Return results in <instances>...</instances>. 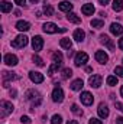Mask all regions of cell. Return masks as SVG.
Here are the masks:
<instances>
[{
  "label": "cell",
  "instance_id": "obj_22",
  "mask_svg": "<svg viewBox=\"0 0 123 124\" xmlns=\"http://www.w3.org/2000/svg\"><path fill=\"white\" fill-rule=\"evenodd\" d=\"M60 10H62V12H71L72 10V4L70 1H61L60 3Z\"/></svg>",
  "mask_w": 123,
  "mask_h": 124
},
{
  "label": "cell",
  "instance_id": "obj_44",
  "mask_svg": "<svg viewBox=\"0 0 123 124\" xmlns=\"http://www.w3.org/2000/svg\"><path fill=\"white\" fill-rule=\"evenodd\" d=\"M10 95H13V98H15V97H16V91H15V90H13V91H12V93H10Z\"/></svg>",
  "mask_w": 123,
  "mask_h": 124
},
{
  "label": "cell",
  "instance_id": "obj_25",
  "mask_svg": "<svg viewBox=\"0 0 123 124\" xmlns=\"http://www.w3.org/2000/svg\"><path fill=\"white\" fill-rule=\"evenodd\" d=\"M60 45H61L62 48H65V49H71V46H72V42L70 40V39H67V38H64L60 40Z\"/></svg>",
  "mask_w": 123,
  "mask_h": 124
},
{
  "label": "cell",
  "instance_id": "obj_26",
  "mask_svg": "<svg viewBox=\"0 0 123 124\" xmlns=\"http://www.w3.org/2000/svg\"><path fill=\"white\" fill-rule=\"evenodd\" d=\"M123 9V0H113V10L120 12Z\"/></svg>",
  "mask_w": 123,
  "mask_h": 124
},
{
  "label": "cell",
  "instance_id": "obj_31",
  "mask_svg": "<svg viewBox=\"0 0 123 124\" xmlns=\"http://www.w3.org/2000/svg\"><path fill=\"white\" fill-rule=\"evenodd\" d=\"M52 59H54V62H62V54L61 52H54Z\"/></svg>",
  "mask_w": 123,
  "mask_h": 124
},
{
  "label": "cell",
  "instance_id": "obj_14",
  "mask_svg": "<svg viewBox=\"0 0 123 124\" xmlns=\"http://www.w3.org/2000/svg\"><path fill=\"white\" fill-rule=\"evenodd\" d=\"M97 113H98V116H100L101 118H107V117H109V108H107V105L101 102V104L98 105V110H97Z\"/></svg>",
  "mask_w": 123,
  "mask_h": 124
},
{
  "label": "cell",
  "instance_id": "obj_40",
  "mask_svg": "<svg viewBox=\"0 0 123 124\" xmlns=\"http://www.w3.org/2000/svg\"><path fill=\"white\" fill-rule=\"evenodd\" d=\"M116 124H123V117H117L116 118Z\"/></svg>",
  "mask_w": 123,
  "mask_h": 124
},
{
  "label": "cell",
  "instance_id": "obj_16",
  "mask_svg": "<svg viewBox=\"0 0 123 124\" xmlns=\"http://www.w3.org/2000/svg\"><path fill=\"white\" fill-rule=\"evenodd\" d=\"M110 32L113 33V35H116V36H120L123 32V28L120 23H112L110 25Z\"/></svg>",
  "mask_w": 123,
  "mask_h": 124
},
{
  "label": "cell",
  "instance_id": "obj_21",
  "mask_svg": "<svg viewBox=\"0 0 123 124\" xmlns=\"http://www.w3.org/2000/svg\"><path fill=\"white\" fill-rule=\"evenodd\" d=\"M67 19L71 22V23H80L81 22V19L75 15V13H72V12H68V15H67Z\"/></svg>",
  "mask_w": 123,
  "mask_h": 124
},
{
  "label": "cell",
  "instance_id": "obj_4",
  "mask_svg": "<svg viewBox=\"0 0 123 124\" xmlns=\"http://www.w3.org/2000/svg\"><path fill=\"white\" fill-rule=\"evenodd\" d=\"M42 46H44V39L41 36H33V39H32V48H33V51L39 52L42 49Z\"/></svg>",
  "mask_w": 123,
  "mask_h": 124
},
{
  "label": "cell",
  "instance_id": "obj_28",
  "mask_svg": "<svg viewBox=\"0 0 123 124\" xmlns=\"http://www.w3.org/2000/svg\"><path fill=\"white\" fill-rule=\"evenodd\" d=\"M107 85H110V87H114V85H117V77H114V75H110V77H107Z\"/></svg>",
  "mask_w": 123,
  "mask_h": 124
},
{
  "label": "cell",
  "instance_id": "obj_46",
  "mask_svg": "<svg viewBox=\"0 0 123 124\" xmlns=\"http://www.w3.org/2000/svg\"><path fill=\"white\" fill-rule=\"evenodd\" d=\"M36 1H38V0H31V3H36Z\"/></svg>",
  "mask_w": 123,
  "mask_h": 124
},
{
  "label": "cell",
  "instance_id": "obj_30",
  "mask_svg": "<svg viewBox=\"0 0 123 124\" xmlns=\"http://www.w3.org/2000/svg\"><path fill=\"white\" fill-rule=\"evenodd\" d=\"M91 26L93 28H103L104 26V22L103 20H98V19H94V20H91Z\"/></svg>",
  "mask_w": 123,
  "mask_h": 124
},
{
  "label": "cell",
  "instance_id": "obj_23",
  "mask_svg": "<svg viewBox=\"0 0 123 124\" xmlns=\"http://www.w3.org/2000/svg\"><path fill=\"white\" fill-rule=\"evenodd\" d=\"M61 68V62H54L49 68H48V75H54L55 71H58Z\"/></svg>",
  "mask_w": 123,
  "mask_h": 124
},
{
  "label": "cell",
  "instance_id": "obj_10",
  "mask_svg": "<svg viewBox=\"0 0 123 124\" xmlns=\"http://www.w3.org/2000/svg\"><path fill=\"white\" fill-rule=\"evenodd\" d=\"M101 81H103V78L100 75H93V77H90V79H88V84H90V87H93V88H98L101 85Z\"/></svg>",
  "mask_w": 123,
  "mask_h": 124
},
{
  "label": "cell",
  "instance_id": "obj_24",
  "mask_svg": "<svg viewBox=\"0 0 123 124\" xmlns=\"http://www.w3.org/2000/svg\"><path fill=\"white\" fill-rule=\"evenodd\" d=\"M0 9H1L3 13H9V12L12 10V4H10L9 1H1V3H0Z\"/></svg>",
  "mask_w": 123,
  "mask_h": 124
},
{
  "label": "cell",
  "instance_id": "obj_7",
  "mask_svg": "<svg viewBox=\"0 0 123 124\" xmlns=\"http://www.w3.org/2000/svg\"><path fill=\"white\" fill-rule=\"evenodd\" d=\"M29 78H31L32 82H35V84H41V82H44V75L41 74V72H36V71H32L29 72Z\"/></svg>",
  "mask_w": 123,
  "mask_h": 124
},
{
  "label": "cell",
  "instance_id": "obj_6",
  "mask_svg": "<svg viewBox=\"0 0 123 124\" xmlns=\"http://www.w3.org/2000/svg\"><path fill=\"white\" fill-rule=\"evenodd\" d=\"M52 100L55 102H62V100H64V91H62L61 87H57L52 91Z\"/></svg>",
  "mask_w": 123,
  "mask_h": 124
},
{
  "label": "cell",
  "instance_id": "obj_33",
  "mask_svg": "<svg viewBox=\"0 0 123 124\" xmlns=\"http://www.w3.org/2000/svg\"><path fill=\"white\" fill-rule=\"evenodd\" d=\"M61 123H62V118H61V116H58V114H55L52 117V120H51V124H61Z\"/></svg>",
  "mask_w": 123,
  "mask_h": 124
},
{
  "label": "cell",
  "instance_id": "obj_20",
  "mask_svg": "<svg viewBox=\"0 0 123 124\" xmlns=\"http://www.w3.org/2000/svg\"><path fill=\"white\" fill-rule=\"evenodd\" d=\"M84 38H86V33L83 29H77V31L74 32V39L77 40V42H81V40H84Z\"/></svg>",
  "mask_w": 123,
  "mask_h": 124
},
{
  "label": "cell",
  "instance_id": "obj_5",
  "mask_svg": "<svg viewBox=\"0 0 123 124\" xmlns=\"http://www.w3.org/2000/svg\"><path fill=\"white\" fill-rule=\"evenodd\" d=\"M80 100H81V102L84 105H91L93 101H94V97L88 91H84V93H81V95H80Z\"/></svg>",
  "mask_w": 123,
  "mask_h": 124
},
{
  "label": "cell",
  "instance_id": "obj_15",
  "mask_svg": "<svg viewBox=\"0 0 123 124\" xmlns=\"http://www.w3.org/2000/svg\"><path fill=\"white\" fill-rule=\"evenodd\" d=\"M16 29L20 32H28L31 29V25H29V22H25V20H19L18 23H16Z\"/></svg>",
  "mask_w": 123,
  "mask_h": 124
},
{
  "label": "cell",
  "instance_id": "obj_41",
  "mask_svg": "<svg viewBox=\"0 0 123 124\" xmlns=\"http://www.w3.org/2000/svg\"><path fill=\"white\" fill-rule=\"evenodd\" d=\"M119 48L123 51V38H120V39H119Z\"/></svg>",
  "mask_w": 123,
  "mask_h": 124
},
{
  "label": "cell",
  "instance_id": "obj_9",
  "mask_svg": "<svg viewBox=\"0 0 123 124\" xmlns=\"http://www.w3.org/2000/svg\"><path fill=\"white\" fill-rule=\"evenodd\" d=\"M4 63L9 65V66L18 65V56L13 55V54H6V55H4Z\"/></svg>",
  "mask_w": 123,
  "mask_h": 124
},
{
  "label": "cell",
  "instance_id": "obj_38",
  "mask_svg": "<svg viewBox=\"0 0 123 124\" xmlns=\"http://www.w3.org/2000/svg\"><path fill=\"white\" fill-rule=\"evenodd\" d=\"M114 105H116V108H117V110H120V111L123 113V104H122V102H116Z\"/></svg>",
  "mask_w": 123,
  "mask_h": 124
},
{
  "label": "cell",
  "instance_id": "obj_2",
  "mask_svg": "<svg viewBox=\"0 0 123 124\" xmlns=\"http://www.w3.org/2000/svg\"><path fill=\"white\" fill-rule=\"evenodd\" d=\"M0 108H1V117H6V116L13 113V105L9 101H1L0 102Z\"/></svg>",
  "mask_w": 123,
  "mask_h": 124
},
{
  "label": "cell",
  "instance_id": "obj_27",
  "mask_svg": "<svg viewBox=\"0 0 123 124\" xmlns=\"http://www.w3.org/2000/svg\"><path fill=\"white\" fill-rule=\"evenodd\" d=\"M44 13H45L46 16H54V9H52V6H51V4H45V6H44Z\"/></svg>",
  "mask_w": 123,
  "mask_h": 124
},
{
  "label": "cell",
  "instance_id": "obj_43",
  "mask_svg": "<svg viewBox=\"0 0 123 124\" xmlns=\"http://www.w3.org/2000/svg\"><path fill=\"white\" fill-rule=\"evenodd\" d=\"M67 124H78V121H75V120H70Z\"/></svg>",
  "mask_w": 123,
  "mask_h": 124
},
{
  "label": "cell",
  "instance_id": "obj_3",
  "mask_svg": "<svg viewBox=\"0 0 123 124\" xmlns=\"http://www.w3.org/2000/svg\"><path fill=\"white\" fill-rule=\"evenodd\" d=\"M88 61V55L86 54V52H78L77 55H75V61L74 63L77 65V66H81V65H86Z\"/></svg>",
  "mask_w": 123,
  "mask_h": 124
},
{
  "label": "cell",
  "instance_id": "obj_32",
  "mask_svg": "<svg viewBox=\"0 0 123 124\" xmlns=\"http://www.w3.org/2000/svg\"><path fill=\"white\" fill-rule=\"evenodd\" d=\"M71 111H72L74 114H77V116H81V114H83L81 110H80V107H78L77 104H72V105H71Z\"/></svg>",
  "mask_w": 123,
  "mask_h": 124
},
{
  "label": "cell",
  "instance_id": "obj_35",
  "mask_svg": "<svg viewBox=\"0 0 123 124\" xmlns=\"http://www.w3.org/2000/svg\"><path fill=\"white\" fill-rule=\"evenodd\" d=\"M114 72L117 74V77H123V66H116Z\"/></svg>",
  "mask_w": 123,
  "mask_h": 124
},
{
  "label": "cell",
  "instance_id": "obj_17",
  "mask_svg": "<svg viewBox=\"0 0 123 124\" xmlns=\"http://www.w3.org/2000/svg\"><path fill=\"white\" fill-rule=\"evenodd\" d=\"M26 100H29V101H33L35 102V100H41V95L38 91H35V90H29L28 93H26Z\"/></svg>",
  "mask_w": 123,
  "mask_h": 124
},
{
  "label": "cell",
  "instance_id": "obj_37",
  "mask_svg": "<svg viewBox=\"0 0 123 124\" xmlns=\"http://www.w3.org/2000/svg\"><path fill=\"white\" fill-rule=\"evenodd\" d=\"M20 121H22V123H25V124H29V123H31V118H29V117H26V116H23V117L20 118Z\"/></svg>",
  "mask_w": 123,
  "mask_h": 124
},
{
  "label": "cell",
  "instance_id": "obj_34",
  "mask_svg": "<svg viewBox=\"0 0 123 124\" xmlns=\"http://www.w3.org/2000/svg\"><path fill=\"white\" fill-rule=\"evenodd\" d=\"M33 62L38 65V66H44L45 63H44V61H42V58H39L38 55H33Z\"/></svg>",
  "mask_w": 123,
  "mask_h": 124
},
{
  "label": "cell",
  "instance_id": "obj_11",
  "mask_svg": "<svg viewBox=\"0 0 123 124\" xmlns=\"http://www.w3.org/2000/svg\"><path fill=\"white\" fill-rule=\"evenodd\" d=\"M100 39H101V43L109 48V51H114V43H113V40H112L107 35H101Z\"/></svg>",
  "mask_w": 123,
  "mask_h": 124
},
{
  "label": "cell",
  "instance_id": "obj_13",
  "mask_svg": "<svg viewBox=\"0 0 123 124\" xmlns=\"http://www.w3.org/2000/svg\"><path fill=\"white\" fill-rule=\"evenodd\" d=\"M58 31H60V29H58V26H57L55 23L48 22V23L44 25V32H45V33H57Z\"/></svg>",
  "mask_w": 123,
  "mask_h": 124
},
{
  "label": "cell",
  "instance_id": "obj_29",
  "mask_svg": "<svg viewBox=\"0 0 123 124\" xmlns=\"http://www.w3.org/2000/svg\"><path fill=\"white\" fill-rule=\"evenodd\" d=\"M71 75H72L71 68H64V69H62V79H68Z\"/></svg>",
  "mask_w": 123,
  "mask_h": 124
},
{
  "label": "cell",
  "instance_id": "obj_8",
  "mask_svg": "<svg viewBox=\"0 0 123 124\" xmlns=\"http://www.w3.org/2000/svg\"><path fill=\"white\" fill-rule=\"evenodd\" d=\"M18 78V75L15 74V72H7V71H4L3 72V79H4V88H7L9 87V81H13V79H16Z\"/></svg>",
  "mask_w": 123,
  "mask_h": 124
},
{
  "label": "cell",
  "instance_id": "obj_18",
  "mask_svg": "<svg viewBox=\"0 0 123 124\" xmlns=\"http://www.w3.org/2000/svg\"><path fill=\"white\" fill-rule=\"evenodd\" d=\"M81 12H83V15H86V16H90L94 13V6H93L91 3H86L83 7H81Z\"/></svg>",
  "mask_w": 123,
  "mask_h": 124
},
{
  "label": "cell",
  "instance_id": "obj_45",
  "mask_svg": "<svg viewBox=\"0 0 123 124\" xmlns=\"http://www.w3.org/2000/svg\"><path fill=\"white\" fill-rule=\"evenodd\" d=\"M120 95L123 97V85H122V88H120Z\"/></svg>",
  "mask_w": 123,
  "mask_h": 124
},
{
  "label": "cell",
  "instance_id": "obj_39",
  "mask_svg": "<svg viewBox=\"0 0 123 124\" xmlns=\"http://www.w3.org/2000/svg\"><path fill=\"white\" fill-rule=\"evenodd\" d=\"M25 1H26V0H15V3H16V4H19V6H23V4H25Z\"/></svg>",
  "mask_w": 123,
  "mask_h": 124
},
{
  "label": "cell",
  "instance_id": "obj_12",
  "mask_svg": "<svg viewBox=\"0 0 123 124\" xmlns=\"http://www.w3.org/2000/svg\"><path fill=\"white\" fill-rule=\"evenodd\" d=\"M96 61L98 63H106L109 61V56H107V54L104 51H97L96 52Z\"/></svg>",
  "mask_w": 123,
  "mask_h": 124
},
{
  "label": "cell",
  "instance_id": "obj_19",
  "mask_svg": "<svg viewBox=\"0 0 123 124\" xmlns=\"http://www.w3.org/2000/svg\"><path fill=\"white\" fill-rule=\"evenodd\" d=\"M83 79H75V81H72L71 82V90L72 91H80L81 88H83Z\"/></svg>",
  "mask_w": 123,
  "mask_h": 124
},
{
  "label": "cell",
  "instance_id": "obj_42",
  "mask_svg": "<svg viewBox=\"0 0 123 124\" xmlns=\"http://www.w3.org/2000/svg\"><path fill=\"white\" fill-rule=\"evenodd\" d=\"M98 1H100V4H103V6H104V4H107V3H109V0H98Z\"/></svg>",
  "mask_w": 123,
  "mask_h": 124
},
{
  "label": "cell",
  "instance_id": "obj_1",
  "mask_svg": "<svg viewBox=\"0 0 123 124\" xmlns=\"http://www.w3.org/2000/svg\"><path fill=\"white\" fill-rule=\"evenodd\" d=\"M28 45V36H25V35H19V36H16L13 40H12V46L13 48H23V46H26Z\"/></svg>",
  "mask_w": 123,
  "mask_h": 124
},
{
  "label": "cell",
  "instance_id": "obj_36",
  "mask_svg": "<svg viewBox=\"0 0 123 124\" xmlns=\"http://www.w3.org/2000/svg\"><path fill=\"white\" fill-rule=\"evenodd\" d=\"M88 124H103L98 118H90V121H88Z\"/></svg>",
  "mask_w": 123,
  "mask_h": 124
}]
</instances>
